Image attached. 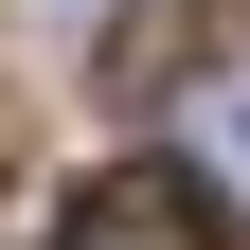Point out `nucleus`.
I'll return each instance as SVG.
<instances>
[{"label":"nucleus","mask_w":250,"mask_h":250,"mask_svg":"<svg viewBox=\"0 0 250 250\" xmlns=\"http://www.w3.org/2000/svg\"><path fill=\"white\" fill-rule=\"evenodd\" d=\"M54 250H232V214H214V179H179V161H107L72 214H54Z\"/></svg>","instance_id":"1"},{"label":"nucleus","mask_w":250,"mask_h":250,"mask_svg":"<svg viewBox=\"0 0 250 250\" xmlns=\"http://www.w3.org/2000/svg\"><path fill=\"white\" fill-rule=\"evenodd\" d=\"M197 54H214V0H125V18H107V89H125V107L197 89Z\"/></svg>","instance_id":"2"},{"label":"nucleus","mask_w":250,"mask_h":250,"mask_svg":"<svg viewBox=\"0 0 250 250\" xmlns=\"http://www.w3.org/2000/svg\"><path fill=\"white\" fill-rule=\"evenodd\" d=\"M214 143H232V179H250V89H214Z\"/></svg>","instance_id":"3"}]
</instances>
